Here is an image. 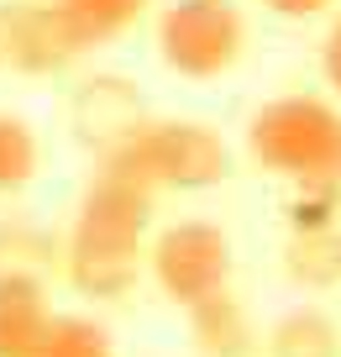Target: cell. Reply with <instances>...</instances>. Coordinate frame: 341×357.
Returning a JSON list of instances; mask_svg holds the SVG:
<instances>
[{"label": "cell", "instance_id": "1", "mask_svg": "<svg viewBox=\"0 0 341 357\" xmlns=\"http://www.w3.org/2000/svg\"><path fill=\"white\" fill-rule=\"evenodd\" d=\"M153 200L158 195H147L142 184H132L126 174H110V168L89 178L63 242V279L84 300L116 305L137 289V279L147 273Z\"/></svg>", "mask_w": 341, "mask_h": 357}, {"label": "cell", "instance_id": "2", "mask_svg": "<svg viewBox=\"0 0 341 357\" xmlns=\"http://www.w3.org/2000/svg\"><path fill=\"white\" fill-rule=\"evenodd\" d=\"M247 158L289 190L341 195V105L326 95H273L247 121Z\"/></svg>", "mask_w": 341, "mask_h": 357}, {"label": "cell", "instance_id": "3", "mask_svg": "<svg viewBox=\"0 0 341 357\" xmlns=\"http://www.w3.org/2000/svg\"><path fill=\"white\" fill-rule=\"evenodd\" d=\"M100 168L126 174L147 195H199L232 178V147L215 126L189 116H142L121 142L100 158Z\"/></svg>", "mask_w": 341, "mask_h": 357}, {"label": "cell", "instance_id": "4", "mask_svg": "<svg viewBox=\"0 0 341 357\" xmlns=\"http://www.w3.org/2000/svg\"><path fill=\"white\" fill-rule=\"evenodd\" d=\"M247 53V16L236 0H168L158 11V58L189 84L232 74Z\"/></svg>", "mask_w": 341, "mask_h": 357}, {"label": "cell", "instance_id": "5", "mask_svg": "<svg viewBox=\"0 0 341 357\" xmlns=\"http://www.w3.org/2000/svg\"><path fill=\"white\" fill-rule=\"evenodd\" d=\"M232 268H236L232 236H226V226L205 221V215L168 221L147 242V273L163 289V300L179 305V310L232 289Z\"/></svg>", "mask_w": 341, "mask_h": 357}, {"label": "cell", "instance_id": "6", "mask_svg": "<svg viewBox=\"0 0 341 357\" xmlns=\"http://www.w3.org/2000/svg\"><path fill=\"white\" fill-rule=\"evenodd\" d=\"M84 58L53 0H0V74L53 79Z\"/></svg>", "mask_w": 341, "mask_h": 357}, {"label": "cell", "instance_id": "7", "mask_svg": "<svg viewBox=\"0 0 341 357\" xmlns=\"http://www.w3.org/2000/svg\"><path fill=\"white\" fill-rule=\"evenodd\" d=\"M68 116H74L79 142L95 147V153L105 158L110 147H116L137 121H142V100L132 95V84H126V79L95 74V79H84V84L74 89V105H68Z\"/></svg>", "mask_w": 341, "mask_h": 357}, {"label": "cell", "instance_id": "8", "mask_svg": "<svg viewBox=\"0 0 341 357\" xmlns=\"http://www.w3.org/2000/svg\"><path fill=\"white\" fill-rule=\"evenodd\" d=\"M53 315L58 310L37 273H0V357H37Z\"/></svg>", "mask_w": 341, "mask_h": 357}, {"label": "cell", "instance_id": "9", "mask_svg": "<svg viewBox=\"0 0 341 357\" xmlns=\"http://www.w3.org/2000/svg\"><path fill=\"white\" fill-rule=\"evenodd\" d=\"M184 315H189V347H195L199 357H257L263 352V336H257L247 305L236 300L232 289L189 305Z\"/></svg>", "mask_w": 341, "mask_h": 357}, {"label": "cell", "instance_id": "10", "mask_svg": "<svg viewBox=\"0 0 341 357\" xmlns=\"http://www.w3.org/2000/svg\"><path fill=\"white\" fill-rule=\"evenodd\" d=\"M53 6L63 11L68 32L79 37V47H84V53L121 43V37L132 32L147 11H153V0H53Z\"/></svg>", "mask_w": 341, "mask_h": 357}, {"label": "cell", "instance_id": "11", "mask_svg": "<svg viewBox=\"0 0 341 357\" xmlns=\"http://www.w3.org/2000/svg\"><path fill=\"white\" fill-rule=\"evenodd\" d=\"M268 357H341V331L326 310H284L268 326Z\"/></svg>", "mask_w": 341, "mask_h": 357}, {"label": "cell", "instance_id": "12", "mask_svg": "<svg viewBox=\"0 0 341 357\" xmlns=\"http://www.w3.org/2000/svg\"><path fill=\"white\" fill-rule=\"evenodd\" d=\"M289 279L310 284V289H331L341 284V231L326 226V231H294L289 236Z\"/></svg>", "mask_w": 341, "mask_h": 357}, {"label": "cell", "instance_id": "13", "mask_svg": "<svg viewBox=\"0 0 341 357\" xmlns=\"http://www.w3.org/2000/svg\"><path fill=\"white\" fill-rule=\"evenodd\" d=\"M43 168V142L32 121L16 111H0V195H22Z\"/></svg>", "mask_w": 341, "mask_h": 357}, {"label": "cell", "instance_id": "14", "mask_svg": "<svg viewBox=\"0 0 341 357\" xmlns=\"http://www.w3.org/2000/svg\"><path fill=\"white\" fill-rule=\"evenodd\" d=\"M37 357H116V342H110V331L95 315L68 310V315H53Z\"/></svg>", "mask_w": 341, "mask_h": 357}, {"label": "cell", "instance_id": "15", "mask_svg": "<svg viewBox=\"0 0 341 357\" xmlns=\"http://www.w3.org/2000/svg\"><path fill=\"white\" fill-rule=\"evenodd\" d=\"M53 263V242L26 221H0V273H37Z\"/></svg>", "mask_w": 341, "mask_h": 357}, {"label": "cell", "instance_id": "16", "mask_svg": "<svg viewBox=\"0 0 341 357\" xmlns=\"http://www.w3.org/2000/svg\"><path fill=\"white\" fill-rule=\"evenodd\" d=\"M268 16H278V22H315V16H326L336 0H257Z\"/></svg>", "mask_w": 341, "mask_h": 357}, {"label": "cell", "instance_id": "17", "mask_svg": "<svg viewBox=\"0 0 341 357\" xmlns=\"http://www.w3.org/2000/svg\"><path fill=\"white\" fill-rule=\"evenodd\" d=\"M320 74H326V84L341 95V16L331 22L326 43H320Z\"/></svg>", "mask_w": 341, "mask_h": 357}]
</instances>
